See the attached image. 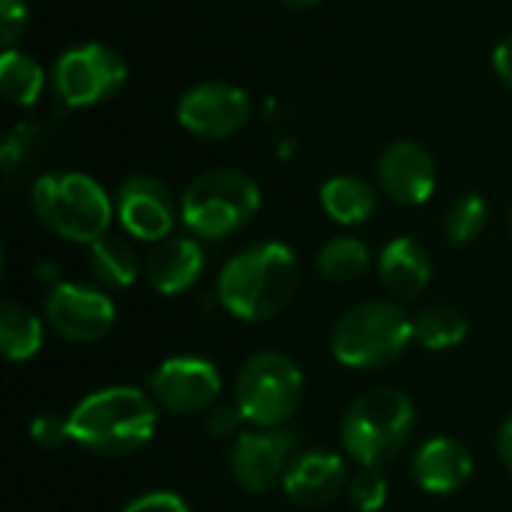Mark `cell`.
Returning a JSON list of instances; mask_svg holds the SVG:
<instances>
[{
  "label": "cell",
  "mask_w": 512,
  "mask_h": 512,
  "mask_svg": "<svg viewBox=\"0 0 512 512\" xmlns=\"http://www.w3.org/2000/svg\"><path fill=\"white\" fill-rule=\"evenodd\" d=\"M297 255L285 243H255L237 252L219 273V303L228 315L258 324L276 318L294 297Z\"/></svg>",
  "instance_id": "obj_1"
},
{
  "label": "cell",
  "mask_w": 512,
  "mask_h": 512,
  "mask_svg": "<svg viewBox=\"0 0 512 512\" xmlns=\"http://www.w3.org/2000/svg\"><path fill=\"white\" fill-rule=\"evenodd\" d=\"M66 417L69 438L99 456H129L156 435V405L138 387H102Z\"/></svg>",
  "instance_id": "obj_2"
},
{
  "label": "cell",
  "mask_w": 512,
  "mask_h": 512,
  "mask_svg": "<svg viewBox=\"0 0 512 512\" xmlns=\"http://www.w3.org/2000/svg\"><path fill=\"white\" fill-rule=\"evenodd\" d=\"M414 432V402L396 387H375L357 396L339 426L345 453L360 468H378L402 453Z\"/></svg>",
  "instance_id": "obj_3"
},
{
  "label": "cell",
  "mask_w": 512,
  "mask_h": 512,
  "mask_svg": "<svg viewBox=\"0 0 512 512\" xmlns=\"http://www.w3.org/2000/svg\"><path fill=\"white\" fill-rule=\"evenodd\" d=\"M33 210L39 222L63 240L96 243L108 234L114 204L108 192L87 174H45L33 183Z\"/></svg>",
  "instance_id": "obj_4"
},
{
  "label": "cell",
  "mask_w": 512,
  "mask_h": 512,
  "mask_svg": "<svg viewBox=\"0 0 512 512\" xmlns=\"http://www.w3.org/2000/svg\"><path fill=\"white\" fill-rule=\"evenodd\" d=\"M414 342V318L399 303L369 300L348 309L333 330V357L348 369H381L396 363Z\"/></svg>",
  "instance_id": "obj_5"
},
{
  "label": "cell",
  "mask_w": 512,
  "mask_h": 512,
  "mask_svg": "<svg viewBox=\"0 0 512 512\" xmlns=\"http://www.w3.org/2000/svg\"><path fill=\"white\" fill-rule=\"evenodd\" d=\"M261 207L258 183L234 168L198 174L180 198L183 225L201 240H222L246 228Z\"/></svg>",
  "instance_id": "obj_6"
},
{
  "label": "cell",
  "mask_w": 512,
  "mask_h": 512,
  "mask_svg": "<svg viewBox=\"0 0 512 512\" xmlns=\"http://www.w3.org/2000/svg\"><path fill=\"white\" fill-rule=\"evenodd\" d=\"M303 372L279 351L252 354L234 381V408L252 429H285L303 402Z\"/></svg>",
  "instance_id": "obj_7"
},
{
  "label": "cell",
  "mask_w": 512,
  "mask_h": 512,
  "mask_svg": "<svg viewBox=\"0 0 512 512\" xmlns=\"http://www.w3.org/2000/svg\"><path fill=\"white\" fill-rule=\"evenodd\" d=\"M126 81V60L102 42H84L63 51L51 66V84L63 105L87 108L111 96Z\"/></svg>",
  "instance_id": "obj_8"
},
{
  "label": "cell",
  "mask_w": 512,
  "mask_h": 512,
  "mask_svg": "<svg viewBox=\"0 0 512 512\" xmlns=\"http://www.w3.org/2000/svg\"><path fill=\"white\" fill-rule=\"evenodd\" d=\"M252 117L249 93L228 81H204L189 87L177 102L180 126L204 141H222L237 135Z\"/></svg>",
  "instance_id": "obj_9"
},
{
  "label": "cell",
  "mask_w": 512,
  "mask_h": 512,
  "mask_svg": "<svg viewBox=\"0 0 512 512\" xmlns=\"http://www.w3.org/2000/svg\"><path fill=\"white\" fill-rule=\"evenodd\" d=\"M294 459L297 438L288 429H249L234 438L228 453L231 477L252 495H264L282 483Z\"/></svg>",
  "instance_id": "obj_10"
},
{
  "label": "cell",
  "mask_w": 512,
  "mask_h": 512,
  "mask_svg": "<svg viewBox=\"0 0 512 512\" xmlns=\"http://www.w3.org/2000/svg\"><path fill=\"white\" fill-rule=\"evenodd\" d=\"M45 318L57 336L84 345V342L102 339L114 327L117 309L108 294H102L90 285L63 282L48 294Z\"/></svg>",
  "instance_id": "obj_11"
},
{
  "label": "cell",
  "mask_w": 512,
  "mask_h": 512,
  "mask_svg": "<svg viewBox=\"0 0 512 512\" xmlns=\"http://www.w3.org/2000/svg\"><path fill=\"white\" fill-rule=\"evenodd\" d=\"M150 393L171 414L189 417L207 411L219 399L222 378L204 357H171L153 372Z\"/></svg>",
  "instance_id": "obj_12"
},
{
  "label": "cell",
  "mask_w": 512,
  "mask_h": 512,
  "mask_svg": "<svg viewBox=\"0 0 512 512\" xmlns=\"http://www.w3.org/2000/svg\"><path fill=\"white\" fill-rule=\"evenodd\" d=\"M117 219L129 237L162 243L174 228V198L168 186L150 174L126 177L117 192Z\"/></svg>",
  "instance_id": "obj_13"
},
{
  "label": "cell",
  "mask_w": 512,
  "mask_h": 512,
  "mask_svg": "<svg viewBox=\"0 0 512 512\" xmlns=\"http://www.w3.org/2000/svg\"><path fill=\"white\" fill-rule=\"evenodd\" d=\"M378 183L384 195L402 207L426 204L438 186L432 153L417 141H393L378 159Z\"/></svg>",
  "instance_id": "obj_14"
},
{
  "label": "cell",
  "mask_w": 512,
  "mask_h": 512,
  "mask_svg": "<svg viewBox=\"0 0 512 512\" xmlns=\"http://www.w3.org/2000/svg\"><path fill=\"white\" fill-rule=\"evenodd\" d=\"M411 474L423 492L453 495L471 480L474 459L462 441L438 435V438H429L417 447V453L411 459Z\"/></svg>",
  "instance_id": "obj_15"
},
{
  "label": "cell",
  "mask_w": 512,
  "mask_h": 512,
  "mask_svg": "<svg viewBox=\"0 0 512 512\" xmlns=\"http://www.w3.org/2000/svg\"><path fill=\"white\" fill-rule=\"evenodd\" d=\"M282 489L303 507H324L348 489L345 459L330 450H312L291 462Z\"/></svg>",
  "instance_id": "obj_16"
},
{
  "label": "cell",
  "mask_w": 512,
  "mask_h": 512,
  "mask_svg": "<svg viewBox=\"0 0 512 512\" xmlns=\"http://www.w3.org/2000/svg\"><path fill=\"white\" fill-rule=\"evenodd\" d=\"M201 273H204V252L189 237H168L162 243H153L144 261L147 282L165 297L189 291L201 279Z\"/></svg>",
  "instance_id": "obj_17"
},
{
  "label": "cell",
  "mask_w": 512,
  "mask_h": 512,
  "mask_svg": "<svg viewBox=\"0 0 512 512\" xmlns=\"http://www.w3.org/2000/svg\"><path fill=\"white\" fill-rule=\"evenodd\" d=\"M378 276L390 297L414 300L432 282V255L414 237H396L378 255Z\"/></svg>",
  "instance_id": "obj_18"
},
{
  "label": "cell",
  "mask_w": 512,
  "mask_h": 512,
  "mask_svg": "<svg viewBox=\"0 0 512 512\" xmlns=\"http://www.w3.org/2000/svg\"><path fill=\"white\" fill-rule=\"evenodd\" d=\"M321 207L339 225H360L375 213L378 192L366 180L351 177V174L330 177L321 186Z\"/></svg>",
  "instance_id": "obj_19"
},
{
  "label": "cell",
  "mask_w": 512,
  "mask_h": 512,
  "mask_svg": "<svg viewBox=\"0 0 512 512\" xmlns=\"http://www.w3.org/2000/svg\"><path fill=\"white\" fill-rule=\"evenodd\" d=\"M87 261H90V273L105 288L123 291L138 279V252L123 237H114V234L99 237L96 243H90Z\"/></svg>",
  "instance_id": "obj_20"
},
{
  "label": "cell",
  "mask_w": 512,
  "mask_h": 512,
  "mask_svg": "<svg viewBox=\"0 0 512 512\" xmlns=\"http://www.w3.org/2000/svg\"><path fill=\"white\" fill-rule=\"evenodd\" d=\"M42 321L21 303L6 300L0 306V351L12 363H24L42 351Z\"/></svg>",
  "instance_id": "obj_21"
},
{
  "label": "cell",
  "mask_w": 512,
  "mask_h": 512,
  "mask_svg": "<svg viewBox=\"0 0 512 512\" xmlns=\"http://www.w3.org/2000/svg\"><path fill=\"white\" fill-rule=\"evenodd\" d=\"M465 339H468V318L450 303L426 306L414 318V342L423 345L426 351H450L459 348Z\"/></svg>",
  "instance_id": "obj_22"
},
{
  "label": "cell",
  "mask_w": 512,
  "mask_h": 512,
  "mask_svg": "<svg viewBox=\"0 0 512 512\" xmlns=\"http://www.w3.org/2000/svg\"><path fill=\"white\" fill-rule=\"evenodd\" d=\"M0 90L12 105H33L45 90V72L30 54L6 48L0 54Z\"/></svg>",
  "instance_id": "obj_23"
},
{
  "label": "cell",
  "mask_w": 512,
  "mask_h": 512,
  "mask_svg": "<svg viewBox=\"0 0 512 512\" xmlns=\"http://www.w3.org/2000/svg\"><path fill=\"white\" fill-rule=\"evenodd\" d=\"M369 249L357 237H333L321 246L315 267L330 282H354L369 270Z\"/></svg>",
  "instance_id": "obj_24"
},
{
  "label": "cell",
  "mask_w": 512,
  "mask_h": 512,
  "mask_svg": "<svg viewBox=\"0 0 512 512\" xmlns=\"http://www.w3.org/2000/svg\"><path fill=\"white\" fill-rule=\"evenodd\" d=\"M486 219H489V207H486V198L480 195H462L450 210H447V219H444V231L450 237V243H471L480 237V231L486 228Z\"/></svg>",
  "instance_id": "obj_25"
},
{
  "label": "cell",
  "mask_w": 512,
  "mask_h": 512,
  "mask_svg": "<svg viewBox=\"0 0 512 512\" xmlns=\"http://www.w3.org/2000/svg\"><path fill=\"white\" fill-rule=\"evenodd\" d=\"M348 498L360 512H378L387 504V480L378 468H360L351 480H348Z\"/></svg>",
  "instance_id": "obj_26"
},
{
  "label": "cell",
  "mask_w": 512,
  "mask_h": 512,
  "mask_svg": "<svg viewBox=\"0 0 512 512\" xmlns=\"http://www.w3.org/2000/svg\"><path fill=\"white\" fill-rule=\"evenodd\" d=\"M30 438L36 447L42 450H57L63 447L69 438V417H60V414H39L33 423H30Z\"/></svg>",
  "instance_id": "obj_27"
},
{
  "label": "cell",
  "mask_w": 512,
  "mask_h": 512,
  "mask_svg": "<svg viewBox=\"0 0 512 512\" xmlns=\"http://www.w3.org/2000/svg\"><path fill=\"white\" fill-rule=\"evenodd\" d=\"M27 18H30V9L24 0H0V42L6 48H12L18 36L27 30Z\"/></svg>",
  "instance_id": "obj_28"
},
{
  "label": "cell",
  "mask_w": 512,
  "mask_h": 512,
  "mask_svg": "<svg viewBox=\"0 0 512 512\" xmlns=\"http://www.w3.org/2000/svg\"><path fill=\"white\" fill-rule=\"evenodd\" d=\"M120 512H192L186 501L174 492H147L135 501H129Z\"/></svg>",
  "instance_id": "obj_29"
},
{
  "label": "cell",
  "mask_w": 512,
  "mask_h": 512,
  "mask_svg": "<svg viewBox=\"0 0 512 512\" xmlns=\"http://www.w3.org/2000/svg\"><path fill=\"white\" fill-rule=\"evenodd\" d=\"M492 66H495V72H498V78L512 87V33L507 39H501L498 45H495V54H492Z\"/></svg>",
  "instance_id": "obj_30"
},
{
  "label": "cell",
  "mask_w": 512,
  "mask_h": 512,
  "mask_svg": "<svg viewBox=\"0 0 512 512\" xmlns=\"http://www.w3.org/2000/svg\"><path fill=\"white\" fill-rule=\"evenodd\" d=\"M498 453H501L504 465L512 471V417L501 426V432H498Z\"/></svg>",
  "instance_id": "obj_31"
},
{
  "label": "cell",
  "mask_w": 512,
  "mask_h": 512,
  "mask_svg": "<svg viewBox=\"0 0 512 512\" xmlns=\"http://www.w3.org/2000/svg\"><path fill=\"white\" fill-rule=\"evenodd\" d=\"M237 420H243L237 408H234V411H231V408H222L219 414H213V420H210V432H219V435H222V432H225L231 423H237Z\"/></svg>",
  "instance_id": "obj_32"
},
{
  "label": "cell",
  "mask_w": 512,
  "mask_h": 512,
  "mask_svg": "<svg viewBox=\"0 0 512 512\" xmlns=\"http://www.w3.org/2000/svg\"><path fill=\"white\" fill-rule=\"evenodd\" d=\"M282 6H288V9H312V6H318L321 0H279Z\"/></svg>",
  "instance_id": "obj_33"
},
{
  "label": "cell",
  "mask_w": 512,
  "mask_h": 512,
  "mask_svg": "<svg viewBox=\"0 0 512 512\" xmlns=\"http://www.w3.org/2000/svg\"><path fill=\"white\" fill-rule=\"evenodd\" d=\"M510 225H512V213H510Z\"/></svg>",
  "instance_id": "obj_34"
}]
</instances>
